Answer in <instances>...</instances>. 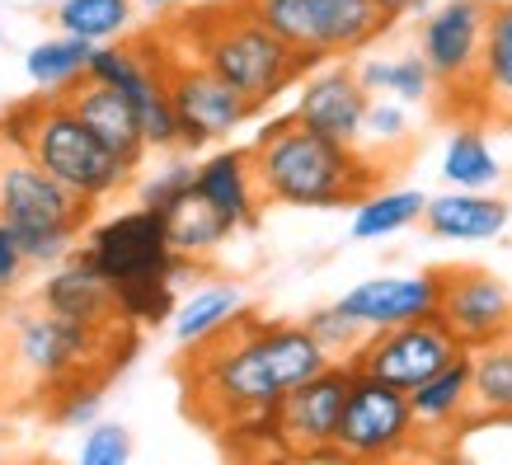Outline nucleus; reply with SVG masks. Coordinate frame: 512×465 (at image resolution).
I'll list each match as a JSON object with an SVG mask.
<instances>
[{"instance_id":"1","label":"nucleus","mask_w":512,"mask_h":465,"mask_svg":"<svg viewBox=\"0 0 512 465\" xmlns=\"http://www.w3.org/2000/svg\"><path fill=\"white\" fill-rule=\"evenodd\" d=\"M329 362L339 357L315 339L306 320L296 325L240 310L217 334L188 343L174 362V376L184 390L188 419L235 451L278 409L287 390L325 372Z\"/></svg>"},{"instance_id":"2","label":"nucleus","mask_w":512,"mask_h":465,"mask_svg":"<svg viewBox=\"0 0 512 465\" xmlns=\"http://www.w3.org/2000/svg\"><path fill=\"white\" fill-rule=\"evenodd\" d=\"M5 348H10V395L15 409H52L76 390H104L137 353V320H76L52 310L43 296L0 306Z\"/></svg>"},{"instance_id":"3","label":"nucleus","mask_w":512,"mask_h":465,"mask_svg":"<svg viewBox=\"0 0 512 465\" xmlns=\"http://www.w3.org/2000/svg\"><path fill=\"white\" fill-rule=\"evenodd\" d=\"M249 160L268 207H357L386 184V170L362 146L325 137L296 113L249 141Z\"/></svg>"},{"instance_id":"4","label":"nucleus","mask_w":512,"mask_h":465,"mask_svg":"<svg viewBox=\"0 0 512 465\" xmlns=\"http://www.w3.org/2000/svg\"><path fill=\"white\" fill-rule=\"evenodd\" d=\"M160 29L188 52H198L221 80H231L254 109L273 104L282 90L301 85V76L311 71V62L292 43H282L259 15H249L240 0H217V5L174 15Z\"/></svg>"},{"instance_id":"5","label":"nucleus","mask_w":512,"mask_h":465,"mask_svg":"<svg viewBox=\"0 0 512 465\" xmlns=\"http://www.w3.org/2000/svg\"><path fill=\"white\" fill-rule=\"evenodd\" d=\"M0 123L52 179L76 188L80 198L104 202L132 184L137 165H127L123 155H113L104 141L94 137L90 127L80 123V113L62 99V90L19 99V104H10L0 113Z\"/></svg>"},{"instance_id":"6","label":"nucleus","mask_w":512,"mask_h":465,"mask_svg":"<svg viewBox=\"0 0 512 465\" xmlns=\"http://www.w3.org/2000/svg\"><path fill=\"white\" fill-rule=\"evenodd\" d=\"M94 207V198H80L76 188L52 179L0 123V221L19 235L33 264H62L90 231Z\"/></svg>"},{"instance_id":"7","label":"nucleus","mask_w":512,"mask_h":465,"mask_svg":"<svg viewBox=\"0 0 512 465\" xmlns=\"http://www.w3.org/2000/svg\"><path fill=\"white\" fill-rule=\"evenodd\" d=\"M494 0H442L419 19V52L437 80V118L480 123V62Z\"/></svg>"},{"instance_id":"8","label":"nucleus","mask_w":512,"mask_h":465,"mask_svg":"<svg viewBox=\"0 0 512 465\" xmlns=\"http://www.w3.org/2000/svg\"><path fill=\"white\" fill-rule=\"evenodd\" d=\"M353 362H329L325 372L282 395L254 433L235 447V456H287V461H334L343 400L353 390Z\"/></svg>"},{"instance_id":"9","label":"nucleus","mask_w":512,"mask_h":465,"mask_svg":"<svg viewBox=\"0 0 512 465\" xmlns=\"http://www.w3.org/2000/svg\"><path fill=\"white\" fill-rule=\"evenodd\" d=\"M240 5L264 19L282 43H292L311 66L353 57L395 24L381 0H240Z\"/></svg>"},{"instance_id":"10","label":"nucleus","mask_w":512,"mask_h":465,"mask_svg":"<svg viewBox=\"0 0 512 465\" xmlns=\"http://www.w3.org/2000/svg\"><path fill=\"white\" fill-rule=\"evenodd\" d=\"M160 33V62H165V85H170V104L179 113V146L198 151L207 141L231 137L235 127L254 118V104L235 90L231 80H221L198 52H188L184 43H174L165 29Z\"/></svg>"},{"instance_id":"11","label":"nucleus","mask_w":512,"mask_h":465,"mask_svg":"<svg viewBox=\"0 0 512 465\" xmlns=\"http://www.w3.org/2000/svg\"><path fill=\"white\" fill-rule=\"evenodd\" d=\"M404 456H423L409 390L357 372L339 414L334 461H404Z\"/></svg>"},{"instance_id":"12","label":"nucleus","mask_w":512,"mask_h":465,"mask_svg":"<svg viewBox=\"0 0 512 465\" xmlns=\"http://www.w3.org/2000/svg\"><path fill=\"white\" fill-rule=\"evenodd\" d=\"M80 254H85L113 287H127V282H141V278H165V273L179 278L188 268H198L174 254L165 217H160L156 207H137V212H123V217L104 221V226H90Z\"/></svg>"},{"instance_id":"13","label":"nucleus","mask_w":512,"mask_h":465,"mask_svg":"<svg viewBox=\"0 0 512 465\" xmlns=\"http://www.w3.org/2000/svg\"><path fill=\"white\" fill-rule=\"evenodd\" d=\"M461 353H466V343L456 339L437 315H423V320L372 329L367 339L357 343V353L348 362L362 376H376V381H390V386H400V390H414L428 376L442 372V367H451Z\"/></svg>"},{"instance_id":"14","label":"nucleus","mask_w":512,"mask_h":465,"mask_svg":"<svg viewBox=\"0 0 512 465\" xmlns=\"http://www.w3.org/2000/svg\"><path fill=\"white\" fill-rule=\"evenodd\" d=\"M437 320L466 348H480L512 329V287L494 268L437 264Z\"/></svg>"},{"instance_id":"15","label":"nucleus","mask_w":512,"mask_h":465,"mask_svg":"<svg viewBox=\"0 0 512 465\" xmlns=\"http://www.w3.org/2000/svg\"><path fill=\"white\" fill-rule=\"evenodd\" d=\"M367 109H372V90L362 85L357 66L348 57H334V62H320L301 76V94H296L292 113L306 127H315V132L357 146Z\"/></svg>"},{"instance_id":"16","label":"nucleus","mask_w":512,"mask_h":465,"mask_svg":"<svg viewBox=\"0 0 512 465\" xmlns=\"http://www.w3.org/2000/svg\"><path fill=\"white\" fill-rule=\"evenodd\" d=\"M62 99L80 113V123L90 127L94 137L104 141L113 155H123L127 165H141V155L151 151V146H146V127H141L137 104H132L118 85H109V80H99V76L85 71L80 80L66 85Z\"/></svg>"},{"instance_id":"17","label":"nucleus","mask_w":512,"mask_h":465,"mask_svg":"<svg viewBox=\"0 0 512 465\" xmlns=\"http://www.w3.org/2000/svg\"><path fill=\"white\" fill-rule=\"evenodd\" d=\"M339 306L362 320L367 329H390L404 320L437 315V268L428 273H390V278H367L339 296Z\"/></svg>"},{"instance_id":"18","label":"nucleus","mask_w":512,"mask_h":465,"mask_svg":"<svg viewBox=\"0 0 512 465\" xmlns=\"http://www.w3.org/2000/svg\"><path fill=\"white\" fill-rule=\"evenodd\" d=\"M414 419H419L423 456H437V442L470 433V348L451 367H442L437 376H428L423 386L409 390Z\"/></svg>"},{"instance_id":"19","label":"nucleus","mask_w":512,"mask_h":465,"mask_svg":"<svg viewBox=\"0 0 512 465\" xmlns=\"http://www.w3.org/2000/svg\"><path fill=\"white\" fill-rule=\"evenodd\" d=\"M193 184H198V193L217 207L221 217L231 221L235 231L254 226V221H259V212L268 207L264 193H259V179H254L249 146H231V151L207 155V160L198 165V179H193Z\"/></svg>"},{"instance_id":"20","label":"nucleus","mask_w":512,"mask_h":465,"mask_svg":"<svg viewBox=\"0 0 512 465\" xmlns=\"http://www.w3.org/2000/svg\"><path fill=\"white\" fill-rule=\"evenodd\" d=\"M52 310H62V315H76V320H94V325H109V320H132L123 310V296L113 287L99 268L76 254V259H66L52 278L43 282V292H38Z\"/></svg>"},{"instance_id":"21","label":"nucleus","mask_w":512,"mask_h":465,"mask_svg":"<svg viewBox=\"0 0 512 465\" xmlns=\"http://www.w3.org/2000/svg\"><path fill=\"white\" fill-rule=\"evenodd\" d=\"M512 207L484 188H451L442 198H428L423 226L437 240H494L508 231Z\"/></svg>"},{"instance_id":"22","label":"nucleus","mask_w":512,"mask_h":465,"mask_svg":"<svg viewBox=\"0 0 512 465\" xmlns=\"http://www.w3.org/2000/svg\"><path fill=\"white\" fill-rule=\"evenodd\" d=\"M480 123L512 132V0H494L480 62Z\"/></svg>"},{"instance_id":"23","label":"nucleus","mask_w":512,"mask_h":465,"mask_svg":"<svg viewBox=\"0 0 512 465\" xmlns=\"http://www.w3.org/2000/svg\"><path fill=\"white\" fill-rule=\"evenodd\" d=\"M512 423V329L470 348V428Z\"/></svg>"},{"instance_id":"24","label":"nucleus","mask_w":512,"mask_h":465,"mask_svg":"<svg viewBox=\"0 0 512 465\" xmlns=\"http://www.w3.org/2000/svg\"><path fill=\"white\" fill-rule=\"evenodd\" d=\"M165 217V231H170V245L179 259H188V264H202V259H212L226 240L235 235V226L226 217H221L212 202L198 193V184L188 188V193H179V198L160 212Z\"/></svg>"},{"instance_id":"25","label":"nucleus","mask_w":512,"mask_h":465,"mask_svg":"<svg viewBox=\"0 0 512 465\" xmlns=\"http://www.w3.org/2000/svg\"><path fill=\"white\" fill-rule=\"evenodd\" d=\"M442 179L451 188H484V193L503 179V160H498L489 137H484V123L451 127V141L442 151Z\"/></svg>"},{"instance_id":"26","label":"nucleus","mask_w":512,"mask_h":465,"mask_svg":"<svg viewBox=\"0 0 512 465\" xmlns=\"http://www.w3.org/2000/svg\"><path fill=\"white\" fill-rule=\"evenodd\" d=\"M362 85L372 90V99H400V104H433L437 99V80L423 62V52H400V57H376V62L357 66Z\"/></svg>"},{"instance_id":"27","label":"nucleus","mask_w":512,"mask_h":465,"mask_svg":"<svg viewBox=\"0 0 512 465\" xmlns=\"http://www.w3.org/2000/svg\"><path fill=\"white\" fill-rule=\"evenodd\" d=\"M240 310H245V292L235 282H207L174 306V339H179V348H188V343L217 334L221 325H231Z\"/></svg>"},{"instance_id":"28","label":"nucleus","mask_w":512,"mask_h":465,"mask_svg":"<svg viewBox=\"0 0 512 465\" xmlns=\"http://www.w3.org/2000/svg\"><path fill=\"white\" fill-rule=\"evenodd\" d=\"M423 207H428V193L419 188H376L367 198L357 202L353 212V240H386V235L404 231L423 221Z\"/></svg>"},{"instance_id":"29","label":"nucleus","mask_w":512,"mask_h":465,"mask_svg":"<svg viewBox=\"0 0 512 465\" xmlns=\"http://www.w3.org/2000/svg\"><path fill=\"white\" fill-rule=\"evenodd\" d=\"M404 109L409 104H400V99H372L367 123H362V141H357L386 174L414 151V127H409V113Z\"/></svg>"},{"instance_id":"30","label":"nucleus","mask_w":512,"mask_h":465,"mask_svg":"<svg viewBox=\"0 0 512 465\" xmlns=\"http://www.w3.org/2000/svg\"><path fill=\"white\" fill-rule=\"evenodd\" d=\"M94 43L90 38H76V33H62V38H47L29 52V80L43 85V90H66L71 80H80L90 71Z\"/></svg>"},{"instance_id":"31","label":"nucleus","mask_w":512,"mask_h":465,"mask_svg":"<svg viewBox=\"0 0 512 465\" xmlns=\"http://www.w3.org/2000/svg\"><path fill=\"white\" fill-rule=\"evenodd\" d=\"M57 29L76 33V38H90L94 47L113 43L118 33H127L132 24V0H57Z\"/></svg>"},{"instance_id":"32","label":"nucleus","mask_w":512,"mask_h":465,"mask_svg":"<svg viewBox=\"0 0 512 465\" xmlns=\"http://www.w3.org/2000/svg\"><path fill=\"white\" fill-rule=\"evenodd\" d=\"M118 296H123V310L137 325H165L174 315V273L127 282V287H118Z\"/></svg>"},{"instance_id":"33","label":"nucleus","mask_w":512,"mask_h":465,"mask_svg":"<svg viewBox=\"0 0 512 465\" xmlns=\"http://www.w3.org/2000/svg\"><path fill=\"white\" fill-rule=\"evenodd\" d=\"M306 325H311V334L325 343V348L339 357V362H348V357L357 353V343L372 334V329L362 325V320H353V315H348L339 301H334V306H325V310H311V315H306Z\"/></svg>"},{"instance_id":"34","label":"nucleus","mask_w":512,"mask_h":465,"mask_svg":"<svg viewBox=\"0 0 512 465\" xmlns=\"http://www.w3.org/2000/svg\"><path fill=\"white\" fill-rule=\"evenodd\" d=\"M132 456V437L123 423H94L85 442H80V461L85 465H123Z\"/></svg>"},{"instance_id":"35","label":"nucleus","mask_w":512,"mask_h":465,"mask_svg":"<svg viewBox=\"0 0 512 465\" xmlns=\"http://www.w3.org/2000/svg\"><path fill=\"white\" fill-rule=\"evenodd\" d=\"M33 268V259L24 254V245H19V235L0 221V306L5 301H15L19 282H24V273Z\"/></svg>"},{"instance_id":"36","label":"nucleus","mask_w":512,"mask_h":465,"mask_svg":"<svg viewBox=\"0 0 512 465\" xmlns=\"http://www.w3.org/2000/svg\"><path fill=\"white\" fill-rule=\"evenodd\" d=\"M193 179H198V165H170V170H160L151 184L141 188V207H156V212H165L179 193H188V188H193Z\"/></svg>"},{"instance_id":"37","label":"nucleus","mask_w":512,"mask_h":465,"mask_svg":"<svg viewBox=\"0 0 512 465\" xmlns=\"http://www.w3.org/2000/svg\"><path fill=\"white\" fill-rule=\"evenodd\" d=\"M0 414H15V395H10V348H5V325H0Z\"/></svg>"},{"instance_id":"38","label":"nucleus","mask_w":512,"mask_h":465,"mask_svg":"<svg viewBox=\"0 0 512 465\" xmlns=\"http://www.w3.org/2000/svg\"><path fill=\"white\" fill-rule=\"evenodd\" d=\"M390 15L395 19H404V15H419V10H428V0H381Z\"/></svg>"},{"instance_id":"39","label":"nucleus","mask_w":512,"mask_h":465,"mask_svg":"<svg viewBox=\"0 0 512 465\" xmlns=\"http://www.w3.org/2000/svg\"><path fill=\"white\" fill-rule=\"evenodd\" d=\"M146 5H151V10H174L179 0H146Z\"/></svg>"}]
</instances>
